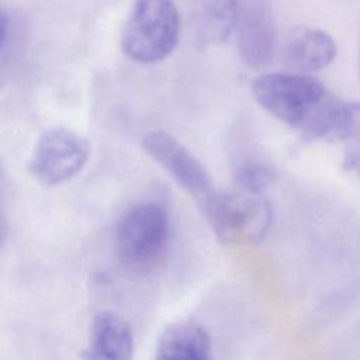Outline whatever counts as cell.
Listing matches in <instances>:
<instances>
[{"instance_id": "3", "label": "cell", "mask_w": 360, "mask_h": 360, "mask_svg": "<svg viewBox=\"0 0 360 360\" xmlns=\"http://www.w3.org/2000/svg\"><path fill=\"white\" fill-rule=\"evenodd\" d=\"M201 210L218 238L225 245H252L260 242L273 221V208L263 194L245 190L214 191Z\"/></svg>"}, {"instance_id": "7", "label": "cell", "mask_w": 360, "mask_h": 360, "mask_svg": "<svg viewBox=\"0 0 360 360\" xmlns=\"http://www.w3.org/2000/svg\"><path fill=\"white\" fill-rule=\"evenodd\" d=\"M235 35L239 56L248 68L257 70L273 59L276 27L264 0H239Z\"/></svg>"}, {"instance_id": "8", "label": "cell", "mask_w": 360, "mask_h": 360, "mask_svg": "<svg viewBox=\"0 0 360 360\" xmlns=\"http://www.w3.org/2000/svg\"><path fill=\"white\" fill-rule=\"evenodd\" d=\"M134 335L128 321L112 311L94 315L83 360H132Z\"/></svg>"}, {"instance_id": "5", "label": "cell", "mask_w": 360, "mask_h": 360, "mask_svg": "<svg viewBox=\"0 0 360 360\" xmlns=\"http://www.w3.org/2000/svg\"><path fill=\"white\" fill-rule=\"evenodd\" d=\"M90 156V145L77 132L53 127L37 139L28 162L30 173L44 186H58L79 174Z\"/></svg>"}, {"instance_id": "2", "label": "cell", "mask_w": 360, "mask_h": 360, "mask_svg": "<svg viewBox=\"0 0 360 360\" xmlns=\"http://www.w3.org/2000/svg\"><path fill=\"white\" fill-rule=\"evenodd\" d=\"M179 31L173 0H135L122 28V53L142 65L160 62L174 51Z\"/></svg>"}, {"instance_id": "1", "label": "cell", "mask_w": 360, "mask_h": 360, "mask_svg": "<svg viewBox=\"0 0 360 360\" xmlns=\"http://www.w3.org/2000/svg\"><path fill=\"white\" fill-rule=\"evenodd\" d=\"M252 93L264 111L307 138H336L345 103L315 77L267 73L255 79Z\"/></svg>"}, {"instance_id": "9", "label": "cell", "mask_w": 360, "mask_h": 360, "mask_svg": "<svg viewBox=\"0 0 360 360\" xmlns=\"http://www.w3.org/2000/svg\"><path fill=\"white\" fill-rule=\"evenodd\" d=\"M336 52L333 38L323 30L297 27L290 31L284 41L283 59L287 66L305 75L328 68Z\"/></svg>"}, {"instance_id": "4", "label": "cell", "mask_w": 360, "mask_h": 360, "mask_svg": "<svg viewBox=\"0 0 360 360\" xmlns=\"http://www.w3.org/2000/svg\"><path fill=\"white\" fill-rule=\"evenodd\" d=\"M167 243V212L156 202L131 207L117 224L115 250L121 263L132 271L146 273L159 266Z\"/></svg>"}, {"instance_id": "14", "label": "cell", "mask_w": 360, "mask_h": 360, "mask_svg": "<svg viewBox=\"0 0 360 360\" xmlns=\"http://www.w3.org/2000/svg\"><path fill=\"white\" fill-rule=\"evenodd\" d=\"M357 65H359V77H360V38H359V58H357Z\"/></svg>"}, {"instance_id": "6", "label": "cell", "mask_w": 360, "mask_h": 360, "mask_svg": "<svg viewBox=\"0 0 360 360\" xmlns=\"http://www.w3.org/2000/svg\"><path fill=\"white\" fill-rule=\"evenodd\" d=\"M142 148L174 181L201 205L215 191L202 163L172 134L153 129L142 136Z\"/></svg>"}, {"instance_id": "10", "label": "cell", "mask_w": 360, "mask_h": 360, "mask_svg": "<svg viewBox=\"0 0 360 360\" xmlns=\"http://www.w3.org/2000/svg\"><path fill=\"white\" fill-rule=\"evenodd\" d=\"M153 360H214L207 330L193 321H179L159 336Z\"/></svg>"}, {"instance_id": "11", "label": "cell", "mask_w": 360, "mask_h": 360, "mask_svg": "<svg viewBox=\"0 0 360 360\" xmlns=\"http://www.w3.org/2000/svg\"><path fill=\"white\" fill-rule=\"evenodd\" d=\"M239 0H197L191 14L194 39L201 46L225 42L236 27Z\"/></svg>"}, {"instance_id": "12", "label": "cell", "mask_w": 360, "mask_h": 360, "mask_svg": "<svg viewBox=\"0 0 360 360\" xmlns=\"http://www.w3.org/2000/svg\"><path fill=\"white\" fill-rule=\"evenodd\" d=\"M336 138L345 143V167L360 177V103H345Z\"/></svg>"}, {"instance_id": "13", "label": "cell", "mask_w": 360, "mask_h": 360, "mask_svg": "<svg viewBox=\"0 0 360 360\" xmlns=\"http://www.w3.org/2000/svg\"><path fill=\"white\" fill-rule=\"evenodd\" d=\"M274 174L263 163L245 162L235 170V183L240 190L263 194V191L273 183Z\"/></svg>"}]
</instances>
